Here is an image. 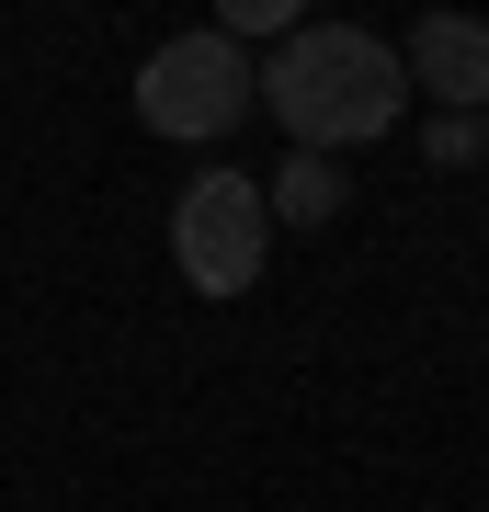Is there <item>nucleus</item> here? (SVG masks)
Returning a JSON list of instances; mask_svg holds the SVG:
<instances>
[{"instance_id": "1", "label": "nucleus", "mask_w": 489, "mask_h": 512, "mask_svg": "<svg viewBox=\"0 0 489 512\" xmlns=\"http://www.w3.org/2000/svg\"><path fill=\"white\" fill-rule=\"evenodd\" d=\"M251 103H273V126L296 148H376L410 114V69L387 35L364 23H296L273 35V57L251 69Z\"/></svg>"}, {"instance_id": "2", "label": "nucleus", "mask_w": 489, "mask_h": 512, "mask_svg": "<svg viewBox=\"0 0 489 512\" xmlns=\"http://www.w3.org/2000/svg\"><path fill=\"white\" fill-rule=\"evenodd\" d=\"M251 69L262 57L239 46V35H171V46H148L137 57V126L148 137H171V148H205V137H228L239 114H251Z\"/></svg>"}, {"instance_id": "3", "label": "nucleus", "mask_w": 489, "mask_h": 512, "mask_svg": "<svg viewBox=\"0 0 489 512\" xmlns=\"http://www.w3.org/2000/svg\"><path fill=\"white\" fill-rule=\"evenodd\" d=\"M262 251H273V217H262V183L251 171H194L171 205V262H182V285L194 296H239L262 274Z\"/></svg>"}, {"instance_id": "4", "label": "nucleus", "mask_w": 489, "mask_h": 512, "mask_svg": "<svg viewBox=\"0 0 489 512\" xmlns=\"http://www.w3.org/2000/svg\"><path fill=\"white\" fill-rule=\"evenodd\" d=\"M399 69H410V92H433V114H489V23L478 12H421Z\"/></svg>"}, {"instance_id": "5", "label": "nucleus", "mask_w": 489, "mask_h": 512, "mask_svg": "<svg viewBox=\"0 0 489 512\" xmlns=\"http://www.w3.org/2000/svg\"><path fill=\"white\" fill-rule=\"evenodd\" d=\"M342 160H330V148H285V160H273V183H262V217L273 228H330L342 217Z\"/></svg>"}, {"instance_id": "6", "label": "nucleus", "mask_w": 489, "mask_h": 512, "mask_svg": "<svg viewBox=\"0 0 489 512\" xmlns=\"http://www.w3.org/2000/svg\"><path fill=\"white\" fill-rule=\"evenodd\" d=\"M421 160L433 171H478L489 160V114H433V126H421Z\"/></svg>"}, {"instance_id": "7", "label": "nucleus", "mask_w": 489, "mask_h": 512, "mask_svg": "<svg viewBox=\"0 0 489 512\" xmlns=\"http://www.w3.org/2000/svg\"><path fill=\"white\" fill-rule=\"evenodd\" d=\"M296 23H308V0H217V35H239V46H273V35H296Z\"/></svg>"}]
</instances>
